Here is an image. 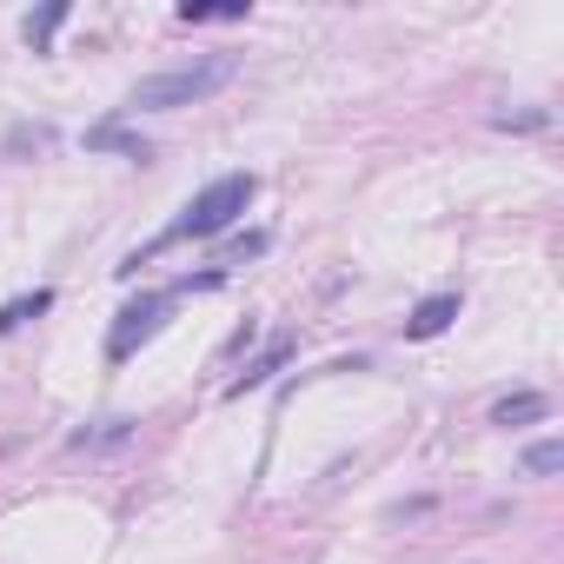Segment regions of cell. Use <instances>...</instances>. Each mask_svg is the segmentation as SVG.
<instances>
[{
	"instance_id": "7a4b0ae2",
	"label": "cell",
	"mask_w": 564,
	"mask_h": 564,
	"mask_svg": "<svg viewBox=\"0 0 564 564\" xmlns=\"http://www.w3.org/2000/svg\"><path fill=\"white\" fill-rule=\"evenodd\" d=\"M226 80H232V61H226V54H213V61H193V67L147 74V80L127 94V107H140V113H173V107H193V100L219 94Z\"/></svg>"
},
{
	"instance_id": "3957f363",
	"label": "cell",
	"mask_w": 564,
	"mask_h": 564,
	"mask_svg": "<svg viewBox=\"0 0 564 564\" xmlns=\"http://www.w3.org/2000/svg\"><path fill=\"white\" fill-rule=\"evenodd\" d=\"M173 306H180L173 286H166V293H140V300H127V306L113 313V326H107V366H127L147 339H160L166 319H173Z\"/></svg>"
},
{
	"instance_id": "30bf717a",
	"label": "cell",
	"mask_w": 564,
	"mask_h": 564,
	"mask_svg": "<svg viewBox=\"0 0 564 564\" xmlns=\"http://www.w3.org/2000/svg\"><path fill=\"white\" fill-rule=\"evenodd\" d=\"M252 8L246 0H180V21L186 28H213V21H246Z\"/></svg>"
},
{
	"instance_id": "7c38bea8",
	"label": "cell",
	"mask_w": 564,
	"mask_h": 564,
	"mask_svg": "<svg viewBox=\"0 0 564 564\" xmlns=\"http://www.w3.org/2000/svg\"><path fill=\"white\" fill-rule=\"evenodd\" d=\"M133 425H140V419H100V432H74V452H87V445H120V438H133Z\"/></svg>"
},
{
	"instance_id": "9c48e42d",
	"label": "cell",
	"mask_w": 564,
	"mask_h": 564,
	"mask_svg": "<svg viewBox=\"0 0 564 564\" xmlns=\"http://www.w3.org/2000/svg\"><path fill=\"white\" fill-rule=\"evenodd\" d=\"M54 306V286H34V293H21V300H8V306H0V339H8V333H21L28 319H41Z\"/></svg>"
},
{
	"instance_id": "6da1fadb",
	"label": "cell",
	"mask_w": 564,
	"mask_h": 564,
	"mask_svg": "<svg viewBox=\"0 0 564 564\" xmlns=\"http://www.w3.org/2000/svg\"><path fill=\"white\" fill-rule=\"evenodd\" d=\"M252 193H259V180H252V173H219L213 186H199V193L186 199V213H180L153 246L127 252V265H120V272H140V259H153V252H166V246H180V239H219L232 219H246Z\"/></svg>"
},
{
	"instance_id": "ba28073f",
	"label": "cell",
	"mask_w": 564,
	"mask_h": 564,
	"mask_svg": "<svg viewBox=\"0 0 564 564\" xmlns=\"http://www.w3.org/2000/svg\"><path fill=\"white\" fill-rule=\"evenodd\" d=\"M67 14H74V8H67V0H47V8H41V14H28V21H21V34H28V47H34V54H47V47H54V34L67 28Z\"/></svg>"
},
{
	"instance_id": "5bb4252c",
	"label": "cell",
	"mask_w": 564,
	"mask_h": 564,
	"mask_svg": "<svg viewBox=\"0 0 564 564\" xmlns=\"http://www.w3.org/2000/svg\"><path fill=\"white\" fill-rule=\"evenodd\" d=\"M265 246H272L265 232H246V239H232V246H226V259H259Z\"/></svg>"
},
{
	"instance_id": "277c9868",
	"label": "cell",
	"mask_w": 564,
	"mask_h": 564,
	"mask_svg": "<svg viewBox=\"0 0 564 564\" xmlns=\"http://www.w3.org/2000/svg\"><path fill=\"white\" fill-rule=\"evenodd\" d=\"M458 306H465L458 293H432V300H419V306L405 313V339H438V333L458 319Z\"/></svg>"
},
{
	"instance_id": "8fae6325",
	"label": "cell",
	"mask_w": 564,
	"mask_h": 564,
	"mask_svg": "<svg viewBox=\"0 0 564 564\" xmlns=\"http://www.w3.org/2000/svg\"><path fill=\"white\" fill-rule=\"evenodd\" d=\"M524 471H531V478H557V471H564V445H557V438H538V445L524 452Z\"/></svg>"
},
{
	"instance_id": "8992f818",
	"label": "cell",
	"mask_w": 564,
	"mask_h": 564,
	"mask_svg": "<svg viewBox=\"0 0 564 564\" xmlns=\"http://www.w3.org/2000/svg\"><path fill=\"white\" fill-rule=\"evenodd\" d=\"M87 153H127V160H153V147H147L133 127H120V113H113V120H100V127H87Z\"/></svg>"
},
{
	"instance_id": "4fadbf2b",
	"label": "cell",
	"mask_w": 564,
	"mask_h": 564,
	"mask_svg": "<svg viewBox=\"0 0 564 564\" xmlns=\"http://www.w3.org/2000/svg\"><path fill=\"white\" fill-rule=\"evenodd\" d=\"M544 120H551L544 107H531V113H498V127H505V133H511V127H518V133H538Z\"/></svg>"
},
{
	"instance_id": "52a82bcc",
	"label": "cell",
	"mask_w": 564,
	"mask_h": 564,
	"mask_svg": "<svg viewBox=\"0 0 564 564\" xmlns=\"http://www.w3.org/2000/svg\"><path fill=\"white\" fill-rule=\"evenodd\" d=\"M538 419H551V399L544 392H511V399L491 405V425H538Z\"/></svg>"
},
{
	"instance_id": "5b68a950",
	"label": "cell",
	"mask_w": 564,
	"mask_h": 564,
	"mask_svg": "<svg viewBox=\"0 0 564 564\" xmlns=\"http://www.w3.org/2000/svg\"><path fill=\"white\" fill-rule=\"evenodd\" d=\"M293 352H300V339H286V333H279V339H272V346H265V352H259V359H252V366H246V372H239V379L226 386V392H232V399H246V392H259V386H272V372H279V366H286Z\"/></svg>"
}]
</instances>
